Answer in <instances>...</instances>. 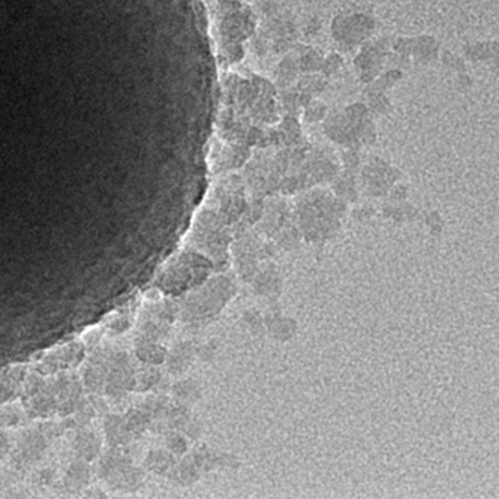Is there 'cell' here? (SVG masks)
Masks as SVG:
<instances>
[{
	"instance_id": "1",
	"label": "cell",
	"mask_w": 499,
	"mask_h": 499,
	"mask_svg": "<svg viewBox=\"0 0 499 499\" xmlns=\"http://www.w3.org/2000/svg\"><path fill=\"white\" fill-rule=\"evenodd\" d=\"M345 211V202L333 198L324 191H312L299 201L297 217L300 234L314 240H326L336 230H339L341 219Z\"/></svg>"
},
{
	"instance_id": "6",
	"label": "cell",
	"mask_w": 499,
	"mask_h": 499,
	"mask_svg": "<svg viewBox=\"0 0 499 499\" xmlns=\"http://www.w3.org/2000/svg\"><path fill=\"white\" fill-rule=\"evenodd\" d=\"M301 116L303 120L308 123L323 122L327 116V105L324 103H321V100L312 98L301 108Z\"/></svg>"
},
{
	"instance_id": "4",
	"label": "cell",
	"mask_w": 499,
	"mask_h": 499,
	"mask_svg": "<svg viewBox=\"0 0 499 499\" xmlns=\"http://www.w3.org/2000/svg\"><path fill=\"white\" fill-rule=\"evenodd\" d=\"M327 78L321 77V75L317 74H303L301 77L297 78L295 81L294 87L297 89L301 95L308 96V98H315L319 93H323L327 89Z\"/></svg>"
},
{
	"instance_id": "7",
	"label": "cell",
	"mask_w": 499,
	"mask_h": 499,
	"mask_svg": "<svg viewBox=\"0 0 499 499\" xmlns=\"http://www.w3.org/2000/svg\"><path fill=\"white\" fill-rule=\"evenodd\" d=\"M343 66H345V62L341 56L330 54L323 61V66H321L319 72H323L326 78H330V77H333V75L339 74L343 70Z\"/></svg>"
},
{
	"instance_id": "2",
	"label": "cell",
	"mask_w": 499,
	"mask_h": 499,
	"mask_svg": "<svg viewBox=\"0 0 499 499\" xmlns=\"http://www.w3.org/2000/svg\"><path fill=\"white\" fill-rule=\"evenodd\" d=\"M323 129L327 137L333 142L346 149H357L360 145L355 126L342 113L327 114L323 120Z\"/></svg>"
},
{
	"instance_id": "3",
	"label": "cell",
	"mask_w": 499,
	"mask_h": 499,
	"mask_svg": "<svg viewBox=\"0 0 499 499\" xmlns=\"http://www.w3.org/2000/svg\"><path fill=\"white\" fill-rule=\"evenodd\" d=\"M396 171L392 167H388L387 162L381 159L370 160V162L363 170L361 182L366 186L370 195H381L385 191H388L390 184L394 182ZM387 193V192H385Z\"/></svg>"
},
{
	"instance_id": "5",
	"label": "cell",
	"mask_w": 499,
	"mask_h": 499,
	"mask_svg": "<svg viewBox=\"0 0 499 499\" xmlns=\"http://www.w3.org/2000/svg\"><path fill=\"white\" fill-rule=\"evenodd\" d=\"M299 74H300V70H299L297 61L293 57L285 59V61L279 65L276 70V86H279L281 89L294 86L295 81H297V78H299Z\"/></svg>"
}]
</instances>
